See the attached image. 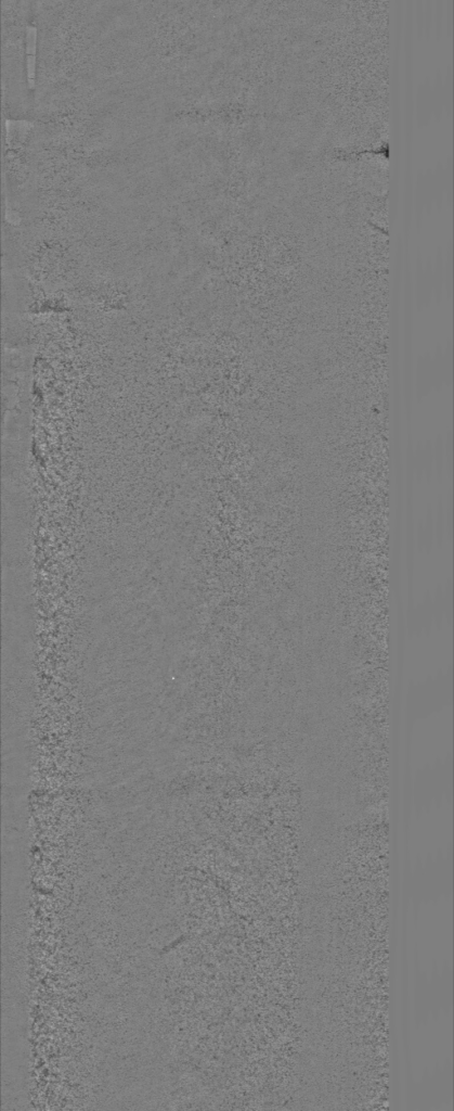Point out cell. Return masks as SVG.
Listing matches in <instances>:
<instances>
[{
	"instance_id": "cell-1",
	"label": "cell",
	"mask_w": 454,
	"mask_h": 1111,
	"mask_svg": "<svg viewBox=\"0 0 454 1111\" xmlns=\"http://www.w3.org/2000/svg\"><path fill=\"white\" fill-rule=\"evenodd\" d=\"M13 11L11 22L3 21V93L4 115L10 119H31L34 115L26 69V31L23 20L29 14Z\"/></svg>"
}]
</instances>
